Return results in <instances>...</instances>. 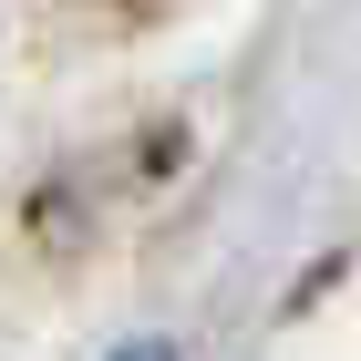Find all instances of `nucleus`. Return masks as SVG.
Returning <instances> with one entry per match:
<instances>
[{
	"instance_id": "nucleus-1",
	"label": "nucleus",
	"mask_w": 361,
	"mask_h": 361,
	"mask_svg": "<svg viewBox=\"0 0 361 361\" xmlns=\"http://www.w3.org/2000/svg\"><path fill=\"white\" fill-rule=\"evenodd\" d=\"M124 361H166V351H155V341H135V351H124Z\"/></svg>"
}]
</instances>
